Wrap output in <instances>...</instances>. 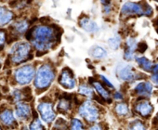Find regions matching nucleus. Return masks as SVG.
Wrapping results in <instances>:
<instances>
[{"instance_id":"4be33fe9","label":"nucleus","mask_w":158,"mask_h":130,"mask_svg":"<svg viewBox=\"0 0 158 130\" xmlns=\"http://www.w3.org/2000/svg\"><path fill=\"white\" fill-rule=\"evenodd\" d=\"M109 46L113 48V49H117L120 46L121 43V38L118 35H114L113 37H111L108 41Z\"/></svg>"},{"instance_id":"6ab92c4d","label":"nucleus","mask_w":158,"mask_h":130,"mask_svg":"<svg viewBox=\"0 0 158 130\" xmlns=\"http://www.w3.org/2000/svg\"><path fill=\"white\" fill-rule=\"evenodd\" d=\"M93 86L98 91V93L104 99V100H109L110 99V94L107 90L104 89V87L99 83V82H93Z\"/></svg>"},{"instance_id":"cd10ccee","label":"nucleus","mask_w":158,"mask_h":130,"mask_svg":"<svg viewBox=\"0 0 158 130\" xmlns=\"http://www.w3.org/2000/svg\"><path fill=\"white\" fill-rule=\"evenodd\" d=\"M70 108V103L69 101L65 100H62L61 101H60L59 105H58V109L59 111H61V112H67Z\"/></svg>"},{"instance_id":"1a4fd4ad","label":"nucleus","mask_w":158,"mask_h":130,"mask_svg":"<svg viewBox=\"0 0 158 130\" xmlns=\"http://www.w3.org/2000/svg\"><path fill=\"white\" fill-rule=\"evenodd\" d=\"M15 115L20 120H27L31 115L30 106L27 103H18L15 109Z\"/></svg>"},{"instance_id":"b1692460","label":"nucleus","mask_w":158,"mask_h":130,"mask_svg":"<svg viewBox=\"0 0 158 130\" xmlns=\"http://www.w3.org/2000/svg\"><path fill=\"white\" fill-rule=\"evenodd\" d=\"M115 112L120 115H126L128 112V107L125 103L117 104V106L115 107Z\"/></svg>"},{"instance_id":"a211bd4d","label":"nucleus","mask_w":158,"mask_h":130,"mask_svg":"<svg viewBox=\"0 0 158 130\" xmlns=\"http://www.w3.org/2000/svg\"><path fill=\"white\" fill-rule=\"evenodd\" d=\"M27 28H28V22L26 21H24V20L18 21V22H16L13 24V29H14V31L17 34H23V33H25Z\"/></svg>"},{"instance_id":"473e14b6","label":"nucleus","mask_w":158,"mask_h":130,"mask_svg":"<svg viewBox=\"0 0 158 130\" xmlns=\"http://www.w3.org/2000/svg\"><path fill=\"white\" fill-rule=\"evenodd\" d=\"M23 130H28V129H27V128H23Z\"/></svg>"},{"instance_id":"aec40b11","label":"nucleus","mask_w":158,"mask_h":130,"mask_svg":"<svg viewBox=\"0 0 158 130\" xmlns=\"http://www.w3.org/2000/svg\"><path fill=\"white\" fill-rule=\"evenodd\" d=\"M91 55L96 58V59H102L104 57H106L107 52L105 49H103L101 47H95L92 50H91Z\"/></svg>"},{"instance_id":"bb28decb","label":"nucleus","mask_w":158,"mask_h":130,"mask_svg":"<svg viewBox=\"0 0 158 130\" xmlns=\"http://www.w3.org/2000/svg\"><path fill=\"white\" fill-rule=\"evenodd\" d=\"M30 130H45L43 124L38 119H35L31 124H30Z\"/></svg>"},{"instance_id":"412c9836","label":"nucleus","mask_w":158,"mask_h":130,"mask_svg":"<svg viewBox=\"0 0 158 130\" xmlns=\"http://www.w3.org/2000/svg\"><path fill=\"white\" fill-rule=\"evenodd\" d=\"M78 91L79 93H81L82 95H85V96H88V97H92L93 96V90L91 87H89V86L85 85V84H82L80 85L78 88Z\"/></svg>"},{"instance_id":"4468645a","label":"nucleus","mask_w":158,"mask_h":130,"mask_svg":"<svg viewBox=\"0 0 158 130\" xmlns=\"http://www.w3.org/2000/svg\"><path fill=\"white\" fill-rule=\"evenodd\" d=\"M80 25L84 30H86L89 33H96L99 30V27H98L97 23L94 22L93 21L88 19V18L82 19L81 22H80Z\"/></svg>"},{"instance_id":"f704fd0d","label":"nucleus","mask_w":158,"mask_h":130,"mask_svg":"<svg viewBox=\"0 0 158 130\" xmlns=\"http://www.w3.org/2000/svg\"><path fill=\"white\" fill-rule=\"evenodd\" d=\"M157 44H158V41H157Z\"/></svg>"},{"instance_id":"f257e3e1","label":"nucleus","mask_w":158,"mask_h":130,"mask_svg":"<svg viewBox=\"0 0 158 130\" xmlns=\"http://www.w3.org/2000/svg\"><path fill=\"white\" fill-rule=\"evenodd\" d=\"M32 42L38 51H47L50 49L55 42L54 30L48 26H37L33 30Z\"/></svg>"},{"instance_id":"2f4dec72","label":"nucleus","mask_w":158,"mask_h":130,"mask_svg":"<svg viewBox=\"0 0 158 130\" xmlns=\"http://www.w3.org/2000/svg\"><path fill=\"white\" fill-rule=\"evenodd\" d=\"M114 98H115L116 100H122V99H123V96H122V94H120L119 92H116V93L114 94Z\"/></svg>"},{"instance_id":"ddd939ff","label":"nucleus","mask_w":158,"mask_h":130,"mask_svg":"<svg viewBox=\"0 0 158 130\" xmlns=\"http://www.w3.org/2000/svg\"><path fill=\"white\" fill-rule=\"evenodd\" d=\"M12 19H13V14L10 10L4 7L0 8V26H4L10 23L12 21Z\"/></svg>"},{"instance_id":"7c9ffc66","label":"nucleus","mask_w":158,"mask_h":130,"mask_svg":"<svg viewBox=\"0 0 158 130\" xmlns=\"http://www.w3.org/2000/svg\"><path fill=\"white\" fill-rule=\"evenodd\" d=\"M89 130H102V128H101V126L100 125H98V124H96V125H93V126H91Z\"/></svg>"},{"instance_id":"dca6fc26","label":"nucleus","mask_w":158,"mask_h":130,"mask_svg":"<svg viewBox=\"0 0 158 130\" xmlns=\"http://www.w3.org/2000/svg\"><path fill=\"white\" fill-rule=\"evenodd\" d=\"M0 120H1L2 123L7 126H11L15 124V119H14L13 113L10 110H6L0 114Z\"/></svg>"},{"instance_id":"2eb2a0df","label":"nucleus","mask_w":158,"mask_h":130,"mask_svg":"<svg viewBox=\"0 0 158 130\" xmlns=\"http://www.w3.org/2000/svg\"><path fill=\"white\" fill-rule=\"evenodd\" d=\"M137 48V42L133 38H128L127 41V48L125 51V59H131L134 57V51Z\"/></svg>"},{"instance_id":"39448f33","label":"nucleus","mask_w":158,"mask_h":130,"mask_svg":"<svg viewBox=\"0 0 158 130\" xmlns=\"http://www.w3.org/2000/svg\"><path fill=\"white\" fill-rule=\"evenodd\" d=\"M35 76V69L32 65H24L15 72V79L20 85H27L31 83Z\"/></svg>"},{"instance_id":"a878e982","label":"nucleus","mask_w":158,"mask_h":130,"mask_svg":"<svg viewBox=\"0 0 158 130\" xmlns=\"http://www.w3.org/2000/svg\"><path fill=\"white\" fill-rule=\"evenodd\" d=\"M152 81L153 82L154 85L158 87V64H155L152 69Z\"/></svg>"},{"instance_id":"c85d7f7f","label":"nucleus","mask_w":158,"mask_h":130,"mask_svg":"<svg viewBox=\"0 0 158 130\" xmlns=\"http://www.w3.org/2000/svg\"><path fill=\"white\" fill-rule=\"evenodd\" d=\"M5 39H6V36H5V33L0 31V45H3L4 42H5Z\"/></svg>"},{"instance_id":"9d476101","label":"nucleus","mask_w":158,"mask_h":130,"mask_svg":"<svg viewBox=\"0 0 158 130\" xmlns=\"http://www.w3.org/2000/svg\"><path fill=\"white\" fill-rule=\"evenodd\" d=\"M60 83L65 88H69V89H72L75 87V79L71 74V72L68 70H64L62 72L61 76L60 78Z\"/></svg>"},{"instance_id":"f8f14e48","label":"nucleus","mask_w":158,"mask_h":130,"mask_svg":"<svg viewBox=\"0 0 158 130\" xmlns=\"http://www.w3.org/2000/svg\"><path fill=\"white\" fill-rule=\"evenodd\" d=\"M137 111L143 116H148L152 113L153 107L151 105V103L147 100H141L138 103L136 107Z\"/></svg>"},{"instance_id":"f3484780","label":"nucleus","mask_w":158,"mask_h":130,"mask_svg":"<svg viewBox=\"0 0 158 130\" xmlns=\"http://www.w3.org/2000/svg\"><path fill=\"white\" fill-rule=\"evenodd\" d=\"M136 60H137V63L139 64V66L141 69H143L146 72H152V64L147 58H145V57H137Z\"/></svg>"},{"instance_id":"20e7f679","label":"nucleus","mask_w":158,"mask_h":130,"mask_svg":"<svg viewBox=\"0 0 158 130\" xmlns=\"http://www.w3.org/2000/svg\"><path fill=\"white\" fill-rule=\"evenodd\" d=\"M79 114L88 122H95L99 118V110L90 100H87L79 108Z\"/></svg>"},{"instance_id":"c756f323","label":"nucleus","mask_w":158,"mask_h":130,"mask_svg":"<svg viewBox=\"0 0 158 130\" xmlns=\"http://www.w3.org/2000/svg\"><path fill=\"white\" fill-rule=\"evenodd\" d=\"M102 80H103V81H104V82L106 83V85H107V86H109V87H112V88L114 87V86H113V85L111 84V82H110V81H109V80H108L107 78H106V77H104L103 75H102Z\"/></svg>"},{"instance_id":"0eeeda50","label":"nucleus","mask_w":158,"mask_h":130,"mask_svg":"<svg viewBox=\"0 0 158 130\" xmlns=\"http://www.w3.org/2000/svg\"><path fill=\"white\" fill-rule=\"evenodd\" d=\"M147 4L145 5L146 9ZM145 9L142 8L141 4L139 3H133V2H127L123 5L122 10H121V14L122 16H132V15H145Z\"/></svg>"},{"instance_id":"f03ea898","label":"nucleus","mask_w":158,"mask_h":130,"mask_svg":"<svg viewBox=\"0 0 158 130\" xmlns=\"http://www.w3.org/2000/svg\"><path fill=\"white\" fill-rule=\"evenodd\" d=\"M54 79V72L49 65H42L35 75V87L39 89L47 88Z\"/></svg>"},{"instance_id":"423d86ee","label":"nucleus","mask_w":158,"mask_h":130,"mask_svg":"<svg viewBox=\"0 0 158 130\" xmlns=\"http://www.w3.org/2000/svg\"><path fill=\"white\" fill-rule=\"evenodd\" d=\"M116 75L123 81H133L139 78L138 74H136L133 67H131L128 64H124V63H121L117 66Z\"/></svg>"},{"instance_id":"9b49d317","label":"nucleus","mask_w":158,"mask_h":130,"mask_svg":"<svg viewBox=\"0 0 158 130\" xmlns=\"http://www.w3.org/2000/svg\"><path fill=\"white\" fill-rule=\"evenodd\" d=\"M135 91L137 92L138 95L148 98L152 95V86L150 82H140L136 86Z\"/></svg>"},{"instance_id":"393cba45","label":"nucleus","mask_w":158,"mask_h":130,"mask_svg":"<svg viewBox=\"0 0 158 130\" xmlns=\"http://www.w3.org/2000/svg\"><path fill=\"white\" fill-rule=\"evenodd\" d=\"M71 130H85L83 124L81 123L80 120L78 119H73L72 122V125H71Z\"/></svg>"},{"instance_id":"7ed1b4c3","label":"nucleus","mask_w":158,"mask_h":130,"mask_svg":"<svg viewBox=\"0 0 158 130\" xmlns=\"http://www.w3.org/2000/svg\"><path fill=\"white\" fill-rule=\"evenodd\" d=\"M31 47L26 42L16 43L10 49L11 59L14 63H21L23 61L30 53Z\"/></svg>"},{"instance_id":"6e6552de","label":"nucleus","mask_w":158,"mask_h":130,"mask_svg":"<svg viewBox=\"0 0 158 130\" xmlns=\"http://www.w3.org/2000/svg\"><path fill=\"white\" fill-rule=\"evenodd\" d=\"M37 109H38V112H39L42 119L45 122L50 123L54 120L55 112L53 111V107H52V104L50 102H47V101L41 102L38 104Z\"/></svg>"},{"instance_id":"5701e85b","label":"nucleus","mask_w":158,"mask_h":130,"mask_svg":"<svg viewBox=\"0 0 158 130\" xmlns=\"http://www.w3.org/2000/svg\"><path fill=\"white\" fill-rule=\"evenodd\" d=\"M129 130H146L144 124L139 120H135L130 123Z\"/></svg>"},{"instance_id":"72a5a7b5","label":"nucleus","mask_w":158,"mask_h":130,"mask_svg":"<svg viewBox=\"0 0 158 130\" xmlns=\"http://www.w3.org/2000/svg\"><path fill=\"white\" fill-rule=\"evenodd\" d=\"M0 130H2V129H1V127H0Z\"/></svg>"}]
</instances>
